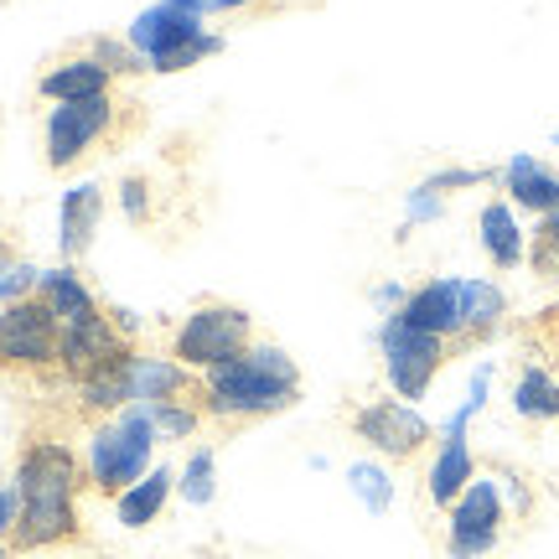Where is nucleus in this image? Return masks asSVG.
I'll list each match as a JSON object with an SVG mask.
<instances>
[{"label":"nucleus","instance_id":"nucleus-7","mask_svg":"<svg viewBox=\"0 0 559 559\" xmlns=\"http://www.w3.org/2000/svg\"><path fill=\"white\" fill-rule=\"evenodd\" d=\"M379 347H383V379H389V389H394V400L415 404L430 394V383L440 379V368H445V358L456 353L445 337H430V332H419V326H409L404 317H383L379 326Z\"/></svg>","mask_w":559,"mask_h":559},{"label":"nucleus","instance_id":"nucleus-13","mask_svg":"<svg viewBox=\"0 0 559 559\" xmlns=\"http://www.w3.org/2000/svg\"><path fill=\"white\" fill-rule=\"evenodd\" d=\"M135 342L130 347H120L109 362H99L88 379H79L73 389H79V409L83 415H94V419H109V415H120V409H130L135 404V394H130V373H135Z\"/></svg>","mask_w":559,"mask_h":559},{"label":"nucleus","instance_id":"nucleus-29","mask_svg":"<svg viewBox=\"0 0 559 559\" xmlns=\"http://www.w3.org/2000/svg\"><path fill=\"white\" fill-rule=\"evenodd\" d=\"M487 181H498L492 166H445V171H430V177L419 181V187H430L436 198L445 192H466V187H487Z\"/></svg>","mask_w":559,"mask_h":559},{"label":"nucleus","instance_id":"nucleus-21","mask_svg":"<svg viewBox=\"0 0 559 559\" xmlns=\"http://www.w3.org/2000/svg\"><path fill=\"white\" fill-rule=\"evenodd\" d=\"M513 409H519V419H534V425L559 419V379L539 362L523 368L519 383H513Z\"/></svg>","mask_w":559,"mask_h":559},{"label":"nucleus","instance_id":"nucleus-14","mask_svg":"<svg viewBox=\"0 0 559 559\" xmlns=\"http://www.w3.org/2000/svg\"><path fill=\"white\" fill-rule=\"evenodd\" d=\"M502 192H508V202L513 207H523V213H555L559 207V171L555 166H544L539 156H528V151H519V156L508 160L498 171Z\"/></svg>","mask_w":559,"mask_h":559},{"label":"nucleus","instance_id":"nucleus-28","mask_svg":"<svg viewBox=\"0 0 559 559\" xmlns=\"http://www.w3.org/2000/svg\"><path fill=\"white\" fill-rule=\"evenodd\" d=\"M88 58L99 62V68H109L115 79H130V73H145V58H140L130 41H115V37H94L88 41Z\"/></svg>","mask_w":559,"mask_h":559},{"label":"nucleus","instance_id":"nucleus-5","mask_svg":"<svg viewBox=\"0 0 559 559\" xmlns=\"http://www.w3.org/2000/svg\"><path fill=\"white\" fill-rule=\"evenodd\" d=\"M124 41L145 58V73H187V68L218 58L223 47H228L218 32L202 26V16L181 11V5H166V0L145 5V11L130 21V37Z\"/></svg>","mask_w":559,"mask_h":559},{"label":"nucleus","instance_id":"nucleus-36","mask_svg":"<svg viewBox=\"0 0 559 559\" xmlns=\"http://www.w3.org/2000/svg\"><path fill=\"white\" fill-rule=\"evenodd\" d=\"M555 151H559V135H555Z\"/></svg>","mask_w":559,"mask_h":559},{"label":"nucleus","instance_id":"nucleus-8","mask_svg":"<svg viewBox=\"0 0 559 559\" xmlns=\"http://www.w3.org/2000/svg\"><path fill=\"white\" fill-rule=\"evenodd\" d=\"M62 326L41 296L0 306V373H58Z\"/></svg>","mask_w":559,"mask_h":559},{"label":"nucleus","instance_id":"nucleus-31","mask_svg":"<svg viewBox=\"0 0 559 559\" xmlns=\"http://www.w3.org/2000/svg\"><path fill=\"white\" fill-rule=\"evenodd\" d=\"M166 5H181L192 16H228V11H249L254 0H166Z\"/></svg>","mask_w":559,"mask_h":559},{"label":"nucleus","instance_id":"nucleus-15","mask_svg":"<svg viewBox=\"0 0 559 559\" xmlns=\"http://www.w3.org/2000/svg\"><path fill=\"white\" fill-rule=\"evenodd\" d=\"M115 73L109 68H99V62L88 58H62V62H52L47 73L37 79V94L47 104H73V99H99V94H115Z\"/></svg>","mask_w":559,"mask_h":559},{"label":"nucleus","instance_id":"nucleus-24","mask_svg":"<svg viewBox=\"0 0 559 559\" xmlns=\"http://www.w3.org/2000/svg\"><path fill=\"white\" fill-rule=\"evenodd\" d=\"M37 280L41 270L32 260H21L11 243H0V306H11V300H26L37 296Z\"/></svg>","mask_w":559,"mask_h":559},{"label":"nucleus","instance_id":"nucleus-30","mask_svg":"<svg viewBox=\"0 0 559 559\" xmlns=\"http://www.w3.org/2000/svg\"><path fill=\"white\" fill-rule=\"evenodd\" d=\"M440 213H445V198H436L430 187H415V192L404 198V228L400 234H409L415 223H436Z\"/></svg>","mask_w":559,"mask_h":559},{"label":"nucleus","instance_id":"nucleus-23","mask_svg":"<svg viewBox=\"0 0 559 559\" xmlns=\"http://www.w3.org/2000/svg\"><path fill=\"white\" fill-rule=\"evenodd\" d=\"M213 472H218V456H213V445H198V451L187 456V466H181V481H177L181 502H192V508H207V502H213V492H218Z\"/></svg>","mask_w":559,"mask_h":559},{"label":"nucleus","instance_id":"nucleus-12","mask_svg":"<svg viewBox=\"0 0 559 559\" xmlns=\"http://www.w3.org/2000/svg\"><path fill=\"white\" fill-rule=\"evenodd\" d=\"M104 223V187L99 181H79L62 192V207H58V249H62V264H79L88 249H94V234Z\"/></svg>","mask_w":559,"mask_h":559},{"label":"nucleus","instance_id":"nucleus-17","mask_svg":"<svg viewBox=\"0 0 559 559\" xmlns=\"http://www.w3.org/2000/svg\"><path fill=\"white\" fill-rule=\"evenodd\" d=\"M472 477H477V456H472L466 436L440 440L436 461H430V472H425V498L436 502V508H451V502L472 487Z\"/></svg>","mask_w":559,"mask_h":559},{"label":"nucleus","instance_id":"nucleus-16","mask_svg":"<svg viewBox=\"0 0 559 559\" xmlns=\"http://www.w3.org/2000/svg\"><path fill=\"white\" fill-rule=\"evenodd\" d=\"M37 296L47 300V311L58 317V326H88V321L104 317L99 296L83 285V275L73 270V264H62V270H41Z\"/></svg>","mask_w":559,"mask_h":559},{"label":"nucleus","instance_id":"nucleus-32","mask_svg":"<svg viewBox=\"0 0 559 559\" xmlns=\"http://www.w3.org/2000/svg\"><path fill=\"white\" fill-rule=\"evenodd\" d=\"M16 519H21V502H16V487H0V544L16 534Z\"/></svg>","mask_w":559,"mask_h":559},{"label":"nucleus","instance_id":"nucleus-26","mask_svg":"<svg viewBox=\"0 0 559 559\" xmlns=\"http://www.w3.org/2000/svg\"><path fill=\"white\" fill-rule=\"evenodd\" d=\"M151 409V425H156V436L160 440H187V436H198L202 425H207V415H202V404H145Z\"/></svg>","mask_w":559,"mask_h":559},{"label":"nucleus","instance_id":"nucleus-3","mask_svg":"<svg viewBox=\"0 0 559 559\" xmlns=\"http://www.w3.org/2000/svg\"><path fill=\"white\" fill-rule=\"evenodd\" d=\"M135 124H140V104L120 99V94L52 104L47 130H41L47 166H52V171H73V166H79V160H88L99 145H120Z\"/></svg>","mask_w":559,"mask_h":559},{"label":"nucleus","instance_id":"nucleus-10","mask_svg":"<svg viewBox=\"0 0 559 559\" xmlns=\"http://www.w3.org/2000/svg\"><path fill=\"white\" fill-rule=\"evenodd\" d=\"M353 436L373 445L383 461H415L436 440V425L404 400H368L353 409Z\"/></svg>","mask_w":559,"mask_h":559},{"label":"nucleus","instance_id":"nucleus-11","mask_svg":"<svg viewBox=\"0 0 559 559\" xmlns=\"http://www.w3.org/2000/svg\"><path fill=\"white\" fill-rule=\"evenodd\" d=\"M394 317H404L409 326H419V332L445 337L451 347H461V332H466V321H461V275H440V280L415 285Z\"/></svg>","mask_w":559,"mask_h":559},{"label":"nucleus","instance_id":"nucleus-6","mask_svg":"<svg viewBox=\"0 0 559 559\" xmlns=\"http://www.w3.org/2000/svg\"><path fill=\"white\" fill-rule=\"evenodd\" d=\"M254 347V317L243 306H228V300H198L181 326L171 332V353L181 368L192 373H207V368H223V362L243 358Z\"/></svg>","mask_w":559,"mask_h":559},{"label":"nucleus","instance_id":"nucleus-33","mask_svg":"<svg viewBox=\"0 0 559 559\" xmlns=\"http://www.w3.org/2000/svg\"><path fill=\"white\" fill-rule=\"evenodd\" d=\"M404 296H409V290H404L400 280H389V285H379V290H373V300H379L383 311H400V306H404Z\"/></svg>","mask_w":559,"mask_h":559},{"label":"nucleus","instance_id":"nucleus-25","mask_svg":"<svg viewBox=\"0 0 559 559\" xmlns=\"http://www.w3.org/2000/svg\"><path fill=\"white\" fill-rule=\"evenodd\" d=\"M528 270L539 280H549V285H559V207L544 213L534 239H528Z\"/></svg>","mask_w":559,"mask_h":559},{"label":"nucleus","instance_id":"nucleus-9","mask_svg":"<svg viewBox=\"0 0 559 559\" xmlns=\"http://www.w3.org/2000/svg\"><path fill=\"white\" fill-rule=\"evenodd\" d=\"M508 523V502H502L498 477H472V487L445 508V555L451 559H481L492 555Z\"/></svg>","mask_w":559,"mask_h":559},{"label":"nucleus","instance_id":"nucleus-27","mask_svg":"<svg viewBox=\"0 0 559 559\" xmlns=\"http://www.w3.org/2000/svg\"><path fill=\"white\" fill-rule=\"evenodd\" d=\"M120 213H124V223H135V228H145V223L156 218V192H151V177H145V171H130V177L120 181Z\"/></svg>","mask_w":559,"mask_h":559},{"label":"nucleus","instance_id":"nucleus-35","mask_svg":"<svg viewBox=\"0 0 559 559\" xmlns=\"http://www.w3.org/2000/svg\"><path fill=\"white\" fill-rule=\"evenodd\" d=\"M0 559H5V544H0Z\"/></svg>","mask_w":559,"mask_h":559},{"label":"nucleus","instance_id":"nucleus-19","mask_svg":"<svg viewBox=\"0 0 559 559\" xmlns=\"http://www.w3.org/2000/svg\"><path fill=\"white\" fill-rule=\"evenodd\" d=\"M177 492V472L171 466H156V472H145L135 487H124L120 498H115V519L124 528H151V523L166 513V502Z\"/></svg>","mask_w":559,"mask_h":559},{"label":"nucleus","instance_id":"nucleus-20","mask_svg":"<svg viewBox=\"0 0 559 559\" xmlns=\"http://www.w3.org/2000/svg\"><path fill=\"white\" fill-rule=\"evenodd\" d=\"M502 317H508V296H502L498 280H461V321H466L461 347L487 342L502 326Z\"/></svg>","mask_w":559,"mask_h":559},{"label":"nucleus","instance_id":"nucleus-2","mask_svg":"<svg viewBox=\"0 0 559 559\" xmlns=\"http://www.w3.org/2000/svg\"><path fill=\"white\" fill-rule=\"evenodd\" d=\"M202 415L207 425H254L300 404V368L280 342L254 337L243 358L202 373Z\"/></svg>","mask_w":559,"mask_h":559},{"label":"nucleus","instance_id":"nucleus-4","mask_svg":"<svg viewBox=\"0 0 559 559\" xmlns=\"http://www.w3.org/2000/svg\"><path fill=\"white\" fill-rule=\"evenodd\" d=\"M151 456H156V425H151V409L145 404H130L120 415L99 419L88 430V487L99 498H120L124 487H135L145 472H151Z\"/></svg>","mask_w":559,"mask_h":559},{"label":"nucleus","instance_id":"nucleus-22","mask_svg":"<svg viewBox=\"0 0 559 559\" xmlns=\"http://www.w3.org/2000/svg\"><path fill=\"white\" fill-rule=\"evenodd\" d=\"M347 487H353V498H358L368 513H389V508H394V477H389L383 461H353V466H347Z\"/></svg>","mask_w":559,"mask_h":559},{"label":"nucleus","instance_id":"nucleus-18","mask_svg":"<svg viewBox=\"0 0 559 559\" xmlns=\"http://www.w3.org/2000/svg\"><path fill=\"white\" fill-rule=\"evenodd\" d=\"M481 254L498 264V270H519L523 260H528V234L519 228V218H513V202L508 198H492L487 207H481Z\"/></svg>","mask_w":559,"mask_h":559},{"label":"nucleus","instance_id":"nucleus-1","mask_svg":"<svg viewBox=\"0 0 559 559\" xmlns=\"http://www.w3.org/2000/svg\"><path fill=\"white\" fill-rule=\"evenodd\" d=\"M16 502L21 519L11 534L16 555H37V549H58V544L83 539L79 498L88 487V466L68 440L52 436H26L16 451Z\"/></svg>","mask_w":559,"mask_h":559},{"label":"nucleus","instance_id":"nucleus-34","mask_svg":"<svg viewBox=\"0 0 559 559\" xmlns=\"http://www.w3.org/2000/svg\"><path fill=\"white\" fill-rule=\"evenodd\" d=\"M202 559H228V555H218V549H213V555H202Z\"/></svg>","mask_w":559,"mask_h":559}]
</instances>
